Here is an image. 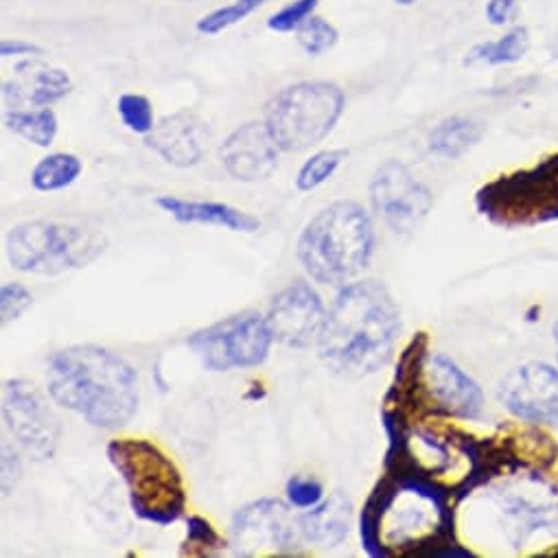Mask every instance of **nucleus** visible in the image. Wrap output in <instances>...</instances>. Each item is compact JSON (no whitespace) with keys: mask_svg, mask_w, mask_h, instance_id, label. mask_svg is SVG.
I'll use <instances>...</instances> for the list:
<instances>
[{"mask_svg":"<svg viewBox=\"0 0 558 558\" xmlns=\"http://www.w3.org/2000/svg\"><path fill=\"white\" fill-rule=\"evenodd\" d=\"M401 333V314L388 288L377 281L344 288L318 340L320 360L342 377H364L384 368Z\"/></svg>","mask_w":558,"mask_h":558,"instance_id":"1","label":"nucleus"},{"mask_svg":"<svg viewBox=\"0 0 558 558\" xmlns=\"http://www.w3.org/2000/svg\"><path fill=\"white\" fill-rule=\"evenodd\" d=\"M51 399L99 429L128 425L141 401L138 375L121 355L80 344L56 353L47 368Z\"/></svg>","mask_w":558,"mask_h":558,"instance_id":"2","label":"nucleus"},{"mask_svg":"<svg viewBox=\"0 0 558 558\" xmlns=\"http://www.w3.org/2000/svg\"><path fill=\"white\" fill-rule=\"evenodd\" d=\"M451 514L442 493L425 475L390 473L368 497L360 534L371 556L418 551L447 536Z\"/></svg>","mask_w":558,"mask_h":558,"instance_id":"3","label":"nucleus"},{"mask_svg":"<svg viewBox=\"0 0 558 558\" xmlns=\"http://www.w3.org/2000/svg\"><path fill=\"white\" fill-rule=\"evenodd\" d=\"M375 252L371 215L357 202L342 199L320 210L299 239L305 271L323 286H338L368 267Z\"/></svg>","mask_w":558,"mask_h":558,"instance_id":"4","label":"nucleus"},{"mask_svg":"<svg viewBox=\"0 0 558 558\" xmlns=\"http://www.w3.org/2000/svg\"><path fill=\"white\" fill-rule=\"evenodd\" d=\"M108 460L123 477L136 517L154 525H171L186 510V488L175 462L151 440H110Z\"/></svg>","mask_w":558,"mask_h":558,"instance_id":"5","label":"nucleus"},{"mask_svg":"<svg viewBox=\"0 0 558 558\" xmlns=\"http://www.w3.org/2000/svg\"><path fill=\"white\" fill-rule=\"evenodd\" d=\"M106 247V234L84 221H25L12 228L5 239L10 265L19 271L43 276L82 269L97 260Z\"/></svg>","mask_w":558,"mask_h":558,"instance_id":"6","label":"nucleus"},{"mask_svg":"<svg viewBox=\"0 0 558 558\" xmlns=\"http://www.w3.org/2000/svg\"><path fill=\"white\" fill-rule=\"evenodd\" d=\"M347 108L344 90L331 82H299L274 95L265 125L286 154H301L323 143Z\"/></svg>","mask_w":558,"mask_h":558,"instance_id":"7","label":"nucleus"},{"mask_svg":"<svg viewBox=\"0 0 558 558\" xmlns=\"http://www.w3.org/2000/svg\"><path fill=\"white\" fill-rule=\"evenodd\" d=\"M271 342L267 318L258 314L232 316L189 338V347L213 373L260 366L269 355Z\"/></svg>","mask_w":558,"mask_h":558,"instance_id":"8","label":"nucleus"},{"mask_svg":"<svg viewBox=\"0 0 558 558\" xmlns=\"http://www.w3.org/2000/svg\"><path fill=\"white\" fill-rule=\"evenodd\" d=\"M301 519L278 499H256L232 519V547L239 556L294 554L303 543Z\"/></svg>","mask_w":558,"mask_h":558,"instance_id":"9","label":"nucleus"},{"mask_svg":"<svg viewBox=\"0 0 558 558\" xmlns=\"http://www.w3.org/2000/svg\"><path fill=\"white\" fill-rule=\"evenodd\" d=\"M3 421L16 442L36 460L56 456L62 425L45 397L25 379H8L3 384Z\"/></svg>","mask_w":558,"mask_h":558,"instance_id":"10","label":"nucleus"},{"mask_svg":"<svg viewBox=\"0 0 558 558\" xmlns=\"http://www.w3.org/2000/svg\"><path fill=\"white\" fill-rule=\"evenodd\" d=\"M371 199L377 215L397 234L414 232L432 208L429 189L397 160H388L375 171L371 182Z\"/></svg>","mask_w":558,"mask_h":558,"instance_id":"11","label":"nucleus"},{"mask_svg":"<svg viewBox=\"0 0 558 558\" xmlns=\"http://www.w3.org/2000/svg\"><path fill=\"white\" fill-rule=\"evenodd\" d=\"M325 323L327 310L323 299L303 281L276 294L267 312V325L274 340L294 349H307L314 342L318 344Z\"/></svg>","mask_w":558,"mask_h":558,"instance_id":"12","label":"nucleus"},{"mask_svg":"<svg viewBox=\"0 0 558 558\" xmlns=\"http://www.w3.org/2000/svg\"><path fill=\"white\" fill-rule=\"evenodd\" d=\"M499 399L523 421L558 425V371L545 364L521 366L501 381Z\"/></svg>","mask_w":558,"mask_h":558,"instance_id":"13","label":"nucleus"},{"mask_svg":"<svg viewBox=\"0 0 558 558\" xmlns=\"http://www.w3.org/2000/svg\"><path fill=\"white\" fill-rule=\"evenodd\" d=\"M421 388L436 412L458 418H475L482 412V390L445 355H425Z\"/></svg>","mask_w":558,"mask_h":558,"instance_id":"14","label":"nucleus"},{"mask_svg":"<svg viewBox=\"0 0 558 558\" xmlns=\"http://www.w3.org/2000/svg\"><path fill=\"white\" fill-rule=\"evenodd\" d=\"M278 145L271 138L265 121L236 128L219 147L223 169L241 182L267 180L278 167Z\"/></svg>","mask_w":558,"mask_h":558,"instance_id":"15","label":"nucleus"},{"mask_svg":"<svg viewBox=\"0 0 558 558\" xmlns=\"http://www.w3.org/2000/svg\"><path fill=\"white\" fill-rule=\"evenodd\" d=\"M145 143L165 162L186 169L206 156L210 130L195 112H175L160 119L145 136Z\"/></svg>","mask_w":558,"mask_h":558,"instance_id":"16","label":"nucleus"},{"mask_svg":"<svg viewBox=\"0 0 558 558\" xmlns=\"http://www.w3.org/2000/svg\"><path fill=\"white\" fill-rule=\"evenodd\" d=\"M156 204L180 223H208V226L228 228L232 232H256L260 228V221L256 217L241 213L228 204L193 202V199H180L171 195L158 197Z\"/></svg>","mask_w":558,"mask_h":558,"instance_id":"17","label":"nucleus"},{"mask_svg":"<svg viewBox=\"0 0 558 558\" xmlns=\"http://www.w3.org/2000/svg\"><path fill=\"white\" fill-rule=\"evenodd\" d=\"M299 519H301L303 538L307 543H314L320 547H336L349 534L351 506L342 497H333L329 501H320Z\"/></svg>","mask_w":558,"mask_h":558,"instance_id":"18","label":"nucleus"},{"mask_svg":"<svg viewBox=\"0 0 558 558\" xmlns=\"http://www.w3.org/2000/svg\"><path fill=\"white\" fill-rule=\"evenodd\" d=\"M482 138V125L466 117H449L429 134V149L445 158H458Z\"/></svg>","mask_w":558,"mask_h":558,"instance_id":"19","label":"nucleus"},{"mask_svg":"<svg viewBox=\"0 0 558 558\" xmlns=\"http://www.w3.org/2000/svg\"><path fill=\"white\" fill-rule=\"evenodd\" d=\"M5 128L25 141L38 147H51L60 121L51 108H36V110H8L5 112Z\"/></svg>","mask_w":558,"mask_h":558,"instance_id":"20","label":"nucleus"},{"mask_svg":"<svg viewBox=\"0 0 558 558\" xmlns=\"http://www.w3.org/2000/svg\"><path fill=\"white\" fill-rule=\"evenodd\" d=\"M82 171H84V165L75 154H64V151L49 154L32 171V184L40 193L62 191L71 186L82 175Z\"/></svg>","mask_w":558,"mask_h":558,"instance_id":"21","label":"nucleus"},{"mask_svg":"<svg viewBox=\"0 0 558 558\" xmlns=\"http://www.w3.org/2000/svg\"><path fill=\"white\" fill-rule=\"evenodd\" d=\"M530 47L527 29L514 27L508 34H504L495 43H480L469 51L466 64H488V66H501L519 62Z\"/></svg>","mask_w":558,"mask_h":558,"instance_id":"22","label":"nucleus"},{"mask_svg":"<svg viewBox=\"0 0 558 558\" xmlns=\"http://www.w3.org/2000/svg\"><path fill=\"white\" fill-rule=\"evenodd\" d=\"M23 88L27 90L25 104H32L34 108H51L73 90V82L62 69H38L29 77V86Z\"/></svg>","mask_w":558,"mask_h":558,"instance_id":"23","label":"nucleus"},{"mask_svg":"<svg viewBox=\"0 0 558 558\" xmlns=\"http://www.w3.org/2000/svg\"><path fill=\"white\" fill-rule=\"evenodd\" d=\"M349 158L347 149H329V151H318L314 154L299 171L296 178V189L307 193L325 184L338 169L340 165Z\"/></svg>","mask_w":558,"mask_h":558,"instance_id":"24","label":"nucleus"},{"mask_svg":"<svg viewBox=\"0 0 558 558\" xmlns=\"http://www.w3.org/2000/svg\"><path fill=\"white\" fill-rule=\"evenodd\" d=\"M117 112L123 125L134 134L147 136L156 125L151 101L145 95H136V93L121 95L117 101Z\"/></svg>","mask_w":558,"mask_h":558,"instance_id":"25","label":"nucleus"},{"mask_svg":"<svg viewBox=\"0 0 558 558\" xmlns=\"http://www.w3.org/2000/svg\"><path fill=\"white\" fill-rule=\"evenodd\" d=\"M338 29L320 19V16H312L299 32H296V40H299V47L312 56V58H320L325 56L327 51H331L336 45H338Z\"/></svg>","mask_w":558,"mask_h":558,"instance_id":"26","label":"nucleus"},{"mask_svg":"<svg viewBox=\"0 0 558 558\" xmlns=\"http://www.w3.org/2000/svg\"><path fill=\"white\" fill-rule=\"evenodd\" d=\"M226 547L223 538L204 517L186 519V541L182 543V554L189 556H213Z\"/></svg>","mask_w":558,"mask_h":558,"instance_id":"27","label":"nucleus"},{"mask_svg":"<svg viewBox=\"0 0 558 558\" xmlns=\"http://www.w3.org/2000/svg\"><path fill=\"white\" fill-rule=\"evenodd\" d=\"M256 8L252 3H247V0H234V3L230 5H223V8H217L213 10L210 14L202 16L195 25L197 34L202 36H217L239 23H243L250 14H254Z\"/></svg>","mask_w":558,"mask_h":558,"instance_id":"28","label":"nucleus"},{"mask_svg":"<svg viewBox=\"0 0 558 558\" xmlns=\"http://www.w3.org/2000/svg\"><path fill=\"white\" fill-rule=\"evenodd\" d=\"M320 0H294L267 19V29L274 34H296L312 16H316Z\"/></svg>","mask_w":558,"mask_h":558,"instance_id":"29","label":"nucleus"},{"mask_svg":"<svg viewBox=\"0 0 558 558\" xmlns=\"http://www.w3.org/2000/svg\"><path fill=\"white\" fill-rule=\"evenodd\" d=\"M34 307V294L19 283H8L0 290V310H3V325H10L25 316Z\"/></svg>","mask_w":558,"mask_h":558,"instance_id":"30","label":"nucleus"},{"mask_svg":"<svg viewBox=\"0 0 558 558\" xmlns=\"http://www.w3.org/2000/svg\"><path fill=\"white\" fill-rule=\"evenodd\" d=\"M288 499L292 506L296 508H314L323 501L325 497V488L320 482L312 480V477H303V475H294L288 486Z\"/></svg>","mask_w":558,"mask_h":558,"instance_id":"31","label":"nucleus"},{"mask_svg":"<svg viewBox=\"0 0 558 558\" xmlns=\"http://www.w3.org/2000/svg\"><path fill=\"white\" fill-rule=\"evenodd\" d=\"M521 0H488L486 3V21L493 27H504L510 25L512 19L519 12Z\"/></svg>","mask_w":558,"mask_h":558,"instance_id":"32","label":"nucleus"},{"mask_svg":"<svg viewBox=\"0 0 558 558\" xmlns=\"http://www.w3.org/2000/svg\"><path fill=\"white\" fill-rule=\"evenodd\" d=\"M21 473H23L21 458L16 456V451L10 449L8 442H3V493L5 495H10L16 488Z\"/></svg>","mask_w":558,"mask_h":558,"instance_id":"33","label":"nucleus"},{"mask_svg":"<svg viewBox=\"0 0 558 558\" xmlns=\"http://www.w3.org/2000/svg\"><path fill=\"white\" fill-rule=\"evenodd\" d=\"M43 47L34 45V43H25V40H3L0 45V56L5 60L10 58H38L43 56Z\"/></svg>","mask_w":558,"mask_h":558,"instance_id":"34","label":"nucleus"},{"mask_svg":"<svg viewBox=\"0 0 558 558\" xmlns=\"http://www.w3.org/2000/svg\"><path fill=\"white\" fill-rule=\"evenodd\" d=\"M397 5H401V8H410V5H414V3H418V0H395Z\"/></svg>","mask_w":558,"mask_h":558,"instance_id":"35","label":"nucleus"},{"mask_svg":"<svg viewBox=\"0 0 558 558\" xmlns=\"http://www.w3.org/2000/svg\"><path fill=\"white\" fill-rule=\"evenodd\" d=\"M247 3H252V5L258 10V8H263L265 3H269V0H247Z\"/></svg>","mask_w":558,"mask_h":558,"instance_id":"36","label":"nucleus"},{"mask_svg":"<svg viewBox=\"0 0 558 558\" xmlns=\"http://www.w3.org/2000/svg\"><path fill=\"white\" fill-rule=\"evenodd\" d=\"M554 336H556V344H558V325H556V331H554Z\"/></svg>","mask_w":558,"mask_h":558,"instance_id":"37","label":"nucleus"}]
</instances>
